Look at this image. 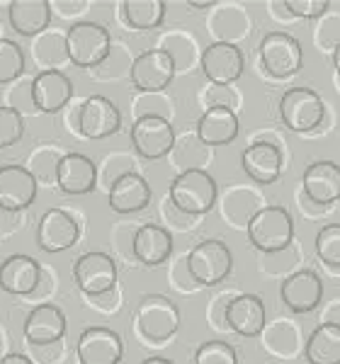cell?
<instances>
[{"instance_id":"cell-1","label":"cell","mask_w":340,"mask_h":364,"mask_svg":"<svg viewBox=\"0 0 340 364\" xmlns=\"http://www.w3.org/2000/svg\"><path fill=\"white\" fill-rule=\"evenodd\" d=\"M168 197L185 214H207L216 202V180L202 168H187L170 182Z\"/></svg>"},{"instance_id":"cell-2","label":"cell","mask_w":340,"mask_h":364,"mask_svg":"<svg viewBox=\"0 0 340 364\" xmlns=\"http://www.w3.org/2000/svg\"><path fill=\"white\" fill-rule=\"evenodd\" d=\"M248 238L257 250L280 252L294 238V219L285 207H262L250 216Z\"/></svg>"},{"instance_id":"cell-3","label":"cell","mask_w":340,"mask_h":364,"mask_svg":"<svg viewBox=\"0 0 340 364\" xmlns=\"http://www.w3.org/2000/svg\"><path fill=\"white\" fill-rule=\"evenodd\" d=\"M66 56L78 68H95L110 56L112 39L97 22H78L66 32Z\"/></svg>"},{"instance_id":"cell-4","label":"cell","mask_w":340,"mask_h":364,"mask_svg":"<svg viewBox=\"0 0 340 364\" xmlns=\"http://www.w3.org/2000/svg\"><path fill=\"white\" fill-rule=\"evenodd\" d=\"M190 277L202 287H214L224 282L233 269V252L224 240L207 238L197 243L187 255Z\"/></svg>"},{"instance_id":"cell-5","label":"cell","mask_w":340,"mask_h":364,"mask_svg":"<svg viewBox=\"0 0 340 364\" xmlns=\"http://www.w3.org/2000/svg\"><path fill=\"white\" fill-rule=\"evenodd\" d=\"M139 333L151 343L173 338L180 328V311L163 294H146L137 309Z\"/></svg>"},{"instance_id":"cell-6","label":"cell","mask_w":340,"mask_h":364,"mask_svg":"<svg viewBox=\"0 0 340 364\" xmlns=\"http://www.w3.org/2000/svg\"><path fill=\"white\" fill-rule=\"evenodd\" d=\"M324 114H326L324 100L312 87H292L280 100V117H282L287 129H292V132L299 134L314 132L316 127H321Z\"/></svg>"},{"instance_id":"cell-7","label":"cell","mask_w":340,"mask_h":364,"mask_svg":"<svg viewBox=\"0 0 340 364\" xmlns=\"http://www.w3.org/2000/svg\"><path fill=\"white\" fill-rule=\"evenodd\" d=\"M132 146L139 156L146 161H158L168 156L175 146V132L173 124L163 114H144L134 122L132 127Z\"/></svg>"},{"instance_id":"cell-8","label":"cell","mask_w":340,"mask_h":364,"mask_svg":"<svg viewBox=\"0 0 340 364\" xmlns=\"http://www.w3.org/2000/svg\"><path fill=\"white\" fill-rule=\"evenodd\" d=\"M129 78L132 85L139 92H161L173 83L175 78V58L170 51L163 49H149L144 54L134 58L132 68H129Z\"/></svg>"},{"instance_id":"cell-9","label":"cell","mask_w":340,"mask_h":364,"mask_svg":"<svg viewBox=\"0 0 340 364\" xmlns=\"http://www.w3.org/2000/svg\"><path fill=\"white\" fill-rule=\"evenodd\" d=\"M73 282L85 296H102L115 289L117 265L107 252H85L73 262Z\"/></svg>"},{"instance_id":"cell-10","label":"cell","mask_w":340,"mask_h":364,"mask_svg":"<svg viewBox=\"0 0 340 364\" xmlns=\"http://www.w3.org/2000/svg\"><path fill=\"white\" fill-rule=\"evenodd\" d=\"M260 58L265 70L275 78H292L304 63L302 44L287 32H270L260 42Z\"/></svg>"},{"instance_id":"cell-11","label":"cell","mask_w":340,"mask_h":364,"mask_svg":"<svg viewBox=\"0 0 340 364\" xmlns=\"http://www.w3.org/2000/svg\"><path fill=\"white\" fill-rule=\"evenodd\" d=\"M75 355L80 364H119L124 357V343L112 328L92 326L80 333Z\"/></svg>"},{"instance_id":"cell-12","label":"cell","mask_w":340,"mask_h":364,"mask_svg":"<svg viewBox=\"0 0 340 364\" xmlns=\"http://www.w3.org/2000/svg\"><path fill=\"white\" fill-rule=\"evenodd\" d=\"M243 66L245 61L241 49L231 42H214L202 54V73L216 87L236 83L243 75Z\"/></svg>"},{"instance_id":"cell-13","label":"cell","mask_w":340,"mask_h":364,"mask_svg":"<svg viewBox=\"0 0 340 364\" xmlns=\"http://www.w3.org/2000/svg\"><path fill=\"white\" fill-rule=\"evenodd\" d=\"M122 114L117 105L105 95H92L80 105L78 132L85 139H107L119 132Z\"/></svg>"},{"instance_id":"cell-14","label":"cell","mask_w":340,"mask_h":364,"mask_svg":"<svg viewBox=\"0 0 340 364\" xmlns=\"http://www.w3.org/2000/svg\"><path fill=\"white\" fill-rule=\"evenodd\" d=\"M29 95L39 112L56 114L71 102L73 97V83L66 73L56 68H46L29 85Z\"/></svg>"},{"instance_id":"cell-15","label":"cell","mask_w":340,"mask_h":364,"mask_svg":"<svg viewBox=\"0 0 340 364\" xmlns=\"http://www.w3.org/2000/svg\"><path fill=\"white\" fill-rule=\"evenodd\" d=\"M37 199V178L25 166H0V207L22 211Z\"/></svg>"},{"instance_id":"cell-16","label":"cell","mask_w":340,"mask_h":364,"mask_svg":"<svg viewBox=\"0 0 340 364\" xmlns=\"http://www.w3.org/2000/svg\"><path fill=\"white\" fill-rule=\"evenodd\" d=\"M280 296H282L285 306L294 314H309L324 299V282L314 269H299L282 282Z\"/></svg>"},{"instance_id":"cell-17","label":"cell","mask_w":340,"mask_h":364,"mask_svg":"<svg viewBox=\"0 0 340 364\" xmlns=\"http://www.w3.org/2000/svg\"><path fill=\"white\" fill-rule=\"evenodd\" d=\"M78 240V221L63 209H49L39 219L37 245L44 252H63Z\"/></svg>"},{"instance_id":"cell-18","label":"cell","mask_w":340,"mask_h":364,"mask_svg":"<svg viewBox=\"0 0 340 364\" xmlns=\"http://www.w3.org/2000/svg\"><path fill=\"white\" fill-rule=\"evenodd\" d=\"M22 331L32 345H54L66 336V316L56 304H39L27 314Z\"/></svg>"},{"instance_id":"cell-19","label":"cell","mask_w":340,"mask_h":364,"mask_svg":"<svg viewBox=\"0 0 340 364\" xmlns=\"http://www.w3.org/2000/svg\"><path fill=\"white\" fill-rule=\"evenodd\" d=\"M97 168L83 154H66L56 163V185L66 195H87L95 190Z\"/></svg>"},{"instance_id":"cell-20","label":"cell","mask_w":340,"mask_h":364,"mask_svg":"<svg viewBox=\"0 0 340 364\" xmlns=\"http://www.w3.org/2000/svg\"><path fill=\"white\" fill-rule=\"evenodd\" d=\"M224 318L228 323V328L236 331L238 336L257 338L267 321L265 304H262V299L257 294H238L236 299L228 301Z\"/></svg>"},{"instance_id":"cell-21","label":"cell","mask_w":340,"mask_h":364,"mask_svg":"<svg viewBox=\"0 0 340 364\" xmlns=\"http://www.w3.org/2000/svg\"><path fill=\"white\" fill-rule=\"evenodd\" d=\"M132 252L142 265L158 267L173 255V236L168 228L158 224H144L134 233Z\"/></svg>"},{"instance_id":"cell-22","label":"cell","mask_w":340,"mask_h":364,"mask_svg":"<svg viewBox=\"0 0 340 364\" xmlns=\"http://www.w3.org/2000/svg\"><path fill=\"white\" fill-rule=\"evenodd\" d=\"M241 166L257 185H272L282 173V154L270 141H255L241 154Z\"/></svg>"},{"instance_id":"cell-23","label":"cell","mask_w":340,"mask_h":364,"mask_svg":"<svg viewBox=\"0 0 340 364\" xmlns=\"http://www.w3.org/2000/svg\"><path fill=\"white\" fill-rule=\"evenodd\" d=\"M304 195L314 204H333L340 199V166L333 161H316L304 170Z\"/></svg>"},{"instance_id":"cell-24","label":"cell","mask_w":340,"mask_h":364,"mask_svg":"<svg viewBox=\"0 0 340 364\" xmlns=\"http://www.w3.org/2000/svg\"><path fill=\"white\" fill-rule=\"evenodd\" d=\"M110 209L117 214H134L149 207L151 185L139 173H124L110 185Z\"/></svg>"},{"instance_id":"cell-25","label":"cell","mask_w":340,"mask_h":364,"mask_svg":"<svg viewBox=\"0 0 340 364\" xmlns=\"http://www.w3.org/2000/svg\"><path fill=\"white\" fill-rule=\"evenodd\" d=\"M39 262L29 255H10L0 265V289L13 296H27L39 284Z\"/></svg>"},{"instance_id":"cell-26","label":"cell","mask_w":340,"mask_h":364,"mask_svg":"<svg viewBox=\"0 0 340 364\" xmlns=\"http://www.w3.org/2000/svg\"><path fill=\"white\" fill-rule=\"evenodd\" d=\"M238 136V117L228 105H212L197 122V139L204 146H226Z\"/></svg>"},{"instance_id":"cell-27","label":"cell","mask_w":340,"mask_h":364,"mask_svg":"<svg viewBox=\"0 0 340 364\" xmlns=\"http://www.w3.org/2000/svg\"><path fill=\"white\" fill-rule=\"evenodd\" d=\"M10 25L22 37H37L51 22V3L46 0H13L8 8Z\"/></svg>"},{"instance_id":"cell-28","label":"cell","mask_w":340,"mask_h":364,"mask_svg":"<svg viewBox=\"0 0 340 364\" xmlns=\"http://www.w3.org/2000/svg\"><path fill=\"white\" fill-rule=\"evenodd\" d=\"M304 357L309 364H340V326L321 323L309 336Z\"/></svg>"},{"instance_id":"cell-29","label":"cell","mask_w":340,"mask_h":364,"mask_svg":"<svg viewBox=\"0 0 340 364\" xmlns=\"http://www.w3.org/2000/svg\"><path fill=\"white\" fill-rule=\"evenodd\" d=\"M124 20L132 29H156L166 20V3L163 0H127Z\"/></svg>"},{"instance_id":"cell-30","label":"cell","mask_w":340,"mask_h":364,"mask_svg":"<svg viewBox=\"0 0 340 364\" xmlns=\"http://www.w3.org/2000/svg\"><path fill=\"white\" fill-rule=\"evenodd\" d=\"M25 70V54L15 42L0 37V85L13 83Z\"/></svg>"},{"instance_id":"cell-31","label":"cell","mask_w":340,"mask_h":364,"mask_svg":"<svg viewBox=\"0 0 340 364\" xmlns=\"http://www.w3.org/2000/svg\"><path fill=\"white\" fill-rule=\"evenodd\" d=\"M316 255L331 267H340V224H328L316 233Z\"/></svg>"},{"instance_id":"cell-32","label":"cell","mask_w":340,"mask_h":364,"mask_svg":"<svg viewBox=\"0 0 340 364\" xmlns=\"http://www.w3.org/2000/svg\"><path fill=\"white\" fill-rule=\"evenodd\" d=\"M195 364H238V355L233 345L221 340H207L195 352Z\"/></svg>"},{"instance_id":"cell-33","label":"cell","mask_w":340,"mask_h":364,"mask_svg":"<svg viewBox=\"0 0 340 364\" xmlns=\"http://www.w3.org/2000/svg\"><path fill=\"white\" fill-rule=\"evenodd\" d=\"M25 134V119L15 107H0V149H10Z\"/></svg>"},{"instance_id":"cell-34","label":"cell","mask_w":340,"mask_h":364,"mask_svg":"<svg viewBox=\"0 0 340 364\" xmlns=\"http://www.w3.org/2000/svg\"><path fill=\"white\" fill-rule=\"evenodd\" d=\"M285 8L302 20H316L331 8V3L328 0H285Z\"/></svg>"},{"instance_id":"cell-35","label":"cell","mask_w":340,"mask_h":364,"mask_svg":"<svg viewBox=\"0 0 340 364\" xmlns=\"http://www.w3.org/2000/svg\"><path fill=\"white\" fill-rule=\"evenodd\" d=\"M0 364H34L32 360H29V357H25V355H5L3 360H0Z\"/></svg>"},{"instance_id":"cell-36","label":"cell","mask_w":340,"mask_h":364,"mask_svg":"<svg viewBox=\"0 0 340 364\" xmlns=\"http://www.w3.org/2000/svg\"><path fill=\"white\" fill-rule=\"evenodd\" d=\"M212 5V0H187V8H209Z\"/></svg>"},{"instance_id":"cell-37","label":"cell","mask_w":340,"mask_h":364,"mask_svg":"<svg viewBox=\"0 0 340 364\" xmlns=\"http://www.w3.org/2000/svg\"><path fill=\"white\" fill-rule=\"evenodd\" d=\"M333 66H336V73H338V78H340V44L333 49Z\"/></svg>"},{"instance_id":"cell-38","label":"cell","mask_w":340,"mask_h":364,"mask_svg":"<svg viewBox=\"0 0 340 364\" xmlns=\"http://www.w3.org/2000/svg\"><path fill=\"white\" fill-rule=\"evenodd\" d=\"M142 364H173V362L166 360V357H149V360H144Z\"/></svg>"}]
</instances>
